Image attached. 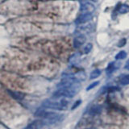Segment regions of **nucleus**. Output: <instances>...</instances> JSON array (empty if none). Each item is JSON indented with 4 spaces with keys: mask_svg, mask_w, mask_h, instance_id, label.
I'll return each instance as SVG.
<instances>
[{
    "mask_svg": "<svg viewBox=\"0 0 129 129\" xmlns=\"http://www.w3.org/2000/svg\"><path fill=\"white\" fill-rule=\"evenodd\" d=\"M37 117L44 119L49 124L56 123L62 121L64 118V115L60 114V113L55 111H48L45 110H38L35 114Z\"/></svg>",
    "mask_w": 129,
    "mask_h": 129,
    "instance_id": "obj_1",
    "label": "nucleus"
},
{
    "mask_svg": "<svg viewBox=\"0 0 129 129\" xmlns=\"http://www.w3.org/2000/svg\"><path fill=\"white\" fill-rule=\"evenodd\" d=\"M79 85H76L74 86L71 87H64L61 90H59L54 94L55 98H60V97H69L72 98L74 97L79 90Z\"/></svg>",
    "mask_w": 129,
    "mask_h": 129,
    "instance_id": "obj_2",
    "label": "nucleus"
},
{
    "mask_svg": "<svg viewBox=\"0 0 129 129\" xmlns=\"http://www.w3.org/2000/svg\"><path fill=\"white\" fill-rule=\"evenodd\" d=\"M44 107L53 109V110L58 111H64L68 107V102L66 100L60 101V102H51V101H47L46 103L43 104Z\"/></svg>",
    "mask_w": 129,
    "mask_h": 129,
    "instance_id": "obj_3",
    "label": "nucleus"
},
{
    "mask_svg": "<svg viewBox=\"0 0 129 129\" xmlns=\"http://www.w3.org/2000/svg\"><path fill=\"white\" fill-rule=\"evenodd\" d=\"M27 129H50L49 123L44 119H36L28 125Z\"/></svg>",
    "mask_w": 129,
    "mask_h": 129,
    "instance_id": "obj_4",
    "label": "nucleus"
},
{
    "mask_svg": "<svg viewBox=\"0 0 129 129\" xmlns=\"http://www.w3.org/2000/svg\"><path fill=\"white\" fill-rule=\"evenodd\" d=\"M95 10V7L91 3H85L81 6V11L83 12H87V13H91Z\"/></svg>",
    "mask_w": 129,
    "mask_h": 129,
    "instance_id": "obj_5",
    "label": "nucleus"
},
{
    "mask_svg": "<svg viewBox=\"0 0 129 129\" xmlns=\"http://www.w3.org/2000/svg\"><path fill=\"white\" fill-rule=\"evenodd\" d=\"M93 16L90 13H86V14H84L82 15H81L80 17L77 20V23H86V22H89L92 19Z\"/></svg>",
    "mask_w": 129,
    "mask_h": 129,
    "instance_id": "obj_6",
    "label": "nucleus"
},
{
    "mask_svg": "<svg viewBox=\"0 0 129 129\" xmlns=\"http://www.w3.org/2000/svg\"><path fill=\"white\" fill-rule=\"evenodd\" d=\"M86 41V36L84 35H81V36H78V37L75 38L74 41V47L76 48H78L80 46H82V44L85 43Z\"/></svg>",
    "mask_w": 129,
    "mask_h": 129,
    "instance_id": "obj_7",
    "label": "nucleus"
},
{
    "mask_svg": "<svg viewBox=\"0 0 129 129\" xmlns=\"http://www.w3.org/2000/svg\"><path fill=\"white\" fill-rule=\"evenodd\" d=\"M119 66H117L115 62H111V63H110V64H109L108 66H107V69H106V73H107V74H108V75L111 74L113 72H115V71L117 70V69H118Z\"/></svg>",
    "mask_w": 129,
    "mask_h": 129,
    "instance_id": "obj_8",
    "label": "nucleus"
},
{
    "mask_svg": "<svg viewBox=\"0 0 129 129\" xmlns=\"http://www.w3.org/2000/svg\"><path fill=\"white\" fill-rule=\"evenodd\" d=\"M102 111V108L99 106H94L93 107H91L90 109V111H89V114L92 116H94V115H97L101 113Z\"/></svg>",
    "mask_w": 129,
    "mask_h": 129,
    "instance_id": "obj_9",
    "label": "nucleus"
},
{
    "mask_svg": "<svg viewBox=\"0 0 129 129\" xmlns=\"http://www.w3.org/2000/svg\"><path fill=\"white\" fill-rule=\"evenodd\" d=\"M119 13L120 14H125L127 13L129 11V6L127 5V4H121V5L119 6Z\"/></svg>",
    "mask_w": 129,
    "mask_h": 129,
    "instance_id": "obj_10",
    "label": "nucleus"
},
{
    "mask_svg": "<svg viewBox=\"0 0 129 129\" xmlns=\"http://www.w3.org/2000/svg\"><path fill=\"white\" fill-rule=\"evenodd\" d=\"M100 75H101V70H99V69H96V70H93L91 72V74L90 75V79H95L97 78H99Z\"/></svg>",
    "mask_w": 129,
    "mask_h": 129,
    "instance_id": "obj_11",
    "label": "nucleus"
},
{
    "mask_svg": "<svg viewBox=\"0 0 129 129\" xmlns=\"http://www.w3.org/2000/svg\"><path fill=\"white\" fill-rule=\"evenodd\" d=\"M119 83L122 86H126V85H129V74H127L122 78L119 80Z\"/></svg>",
    "mask_w": 129,
    "mask_h": 129,
    "instance_id": "obj_12",
    "label": "nucleus"
},
{
    "mask_svg": "<svg viewBox=\"0 0 129 129\" xmlns=\"http://www.w3.org/2000/svg\"><path fill=\"white\" fill-rule=\"evenodd\" d=\"M126 56H127V52H125V51H120L115 56V59L116 60H123L124 58H126Z\"/></svg>",
    "mask_w": 129,
    "mask_h": 129,
    "instance_id": "obj_13",
    "label": "nucleus"
},
{
    "mask_svg": "<svg viewBox=\"0 0 129 129\" xmlns=\"http://www.w3.org/2000/svg\"><path fill=\"white\" fill-rule=\"evenodd\" d=\"M92 48H93V45H92V44L91 43H88L86 44V46L84 48V52L86 54H88L89 52H90L91 50H92Z\"/></svg>",
    "mask_w": 129,
    "mask_h": 129,
    "instance_id": "obj_14",
    "label": "nucleus"
},
{
    "mask_svg": "<svg viewBox=\"0 0 129 129\" xmlns=\"http://www.w3.org/2000/svg\"><path fill=\"white\" fill-rule=\"evenodd\" d=\"M99 84V82H98V81H97V82H94L91 83V84L90 85V86H87V88H86V90L88 91V90H92L93 88L96 87L97 86H98Z\"/></svg>",
    "mask_w": 129,
    "mask_h": 129,
    "instance_id": "obj_15",
    "label": "nucleus"
},
{
    "mask_svg": "<svg viewBox=\"0 0 129 129\" xmlns=\"http://www.w3.org/2000/svg\"><path fill=\"white\" fill-rule=\"evenodd\" d=\"M127 43V40L126 39H122V40H119V42L118 44V47L121 48V47H123L125 44H126Z\"/></svg>",
    "mask_w": 129,
    "mask_h": 129,
    "instance_id": "obj_16",
    "label": "nucleus"
},
{
    "mask_svg": "<svg viewBox=\"0 0 129 129\" xmlns=\"http://www.w3.org/2000/svg\"><path fill=\"white\" fill-rule=\"evenodd\" d=\"M81 103H82V101H81V100H78V101H77V102L74 104V106H73L72 107V110H74V109H76L77 107H78V106H79V105L81 104Z\"/></svg>",
    "mask_w": 129,
    "mask_h": 129,
    "instance_id": "obj_17",
    "label": "nucleus"
},
{
    "mask_svg": "<svg viewBox=\"0 0 129 129\" xmlns=\"http://www.w3.org/2000/svg\"><path fill=\"white\" fill-rule=\"evenodd\" d=\"M124 69H125V70H129V59L127 60V62L125 63Z\"/></svg>",
    "mask_w": 129,
    "mask_h": 129,
    "instance_id": "obj_18",
    "label": "nucleus"
},
{
    "mask_svg": "<svg viewBox=\"0 0 129 129\" xmlns=\"http://www.w3.org/2000/svg\"><path fill=\"white\" fill-rule=\"evenodd\" d=\"M90 1H92V2H97L98 0H90Z\"/></svg>",
    "mask_w": 129,
    "mask_h": 129,
    "instance_id": "obj_19",
    "label": "nucleus"
}]
</instances>
